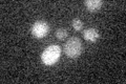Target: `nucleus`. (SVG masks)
I'll return each mask as SVG.
<instances>
[{"instance_id": "39448f33", "label": "nucleus", "mask_w": 126, "mask_h": 84, "mask_svg": "<svg viewBox=\"0 0 126 84\" xmlns=\"http://www.w3.org/2000/svg\"><path fill=\"white\" fill-rule=\"evenodd\" d=\"M84 4L88 11L94 12V11L100 10L102 4H103V2H102L101 0H86L84 2Z\"/></svg>"}, {"instance_id": "423d86ee", "label": "nucleus", "mask_w": 126, "mask_h": 84, "mask_svg": "<svg viewBox=\"0 0 126 84\" xmlns=\"http://www.w3.org/2000/svg\"><path fill=\"white\" fill-rule=\"evenodd\" d=\"M67 31L65 29H63V27H60V29H58L56 31V33H55V36H56V38L58 40H64L66 37H67Z\"/></svg>"}, {"instance_id": "7ed1b4c3", "label": "nucleus", "mask_w": 126, "mask_h": 84, "mask_svg": "<svg viewBox=\"0 0 126 84\" xmlns=\"http://www.w3.org/2000/svg\"><path fill=\"white\" fill-rule=\"evenodd\" d=\"M49 32V25L48 23L45 21H42V20H39V21H36L32 25L31 29V33L34 37L36 38H43L48 34Z\"/></svg>"}, {"instance_id": "0eeeda50", "label": "nucleus", "mask_w": 126, "mask_h": 84, "mask_svg": "<svg viewBox=\"0 0 126 84\" xmlns=\"http://www.w3.org/2000/svg\"><path fill=\"white\" fill-rule=\"evenodd\" d=\"M72 25L75 31H81L82 27H83V21L80 20L79 18H75L72 21Z\"/></svg>"}, {"instance_id": "20e7f679", "label": "nucleus", "mask_w": 126, "mask_h": 84, "mask_svg": "<svg viewBox=\"0 0 126 84\" xmlns=\"http://www.w3.org/2000/svg\"><path fill=\"white\" fill-rule=\"evenodd\" d=\"M83 37L86 41L89 42H96L100 37V34L96 29L94 27H88V29L84 30L83 32Z\"/></svg>"}, {"instance_id": "f257e3e1", "label": "nucleus", "mask_w": 126, "mask_h": 84, "mask_svg": "<svg viewBox=\"0 0 126 84\" xmlns=\"http://www.w3.org/2000/svg\"><path fill=\"white\" fill-rule=\"evenodd\" d=\"M83 50V45H82L81 40L78 37H72L65 42L63 46V51L64 54L70 59H76L82 54Z\"/></svg>"}, {"instance_id": "f03ea898", "label": "nucleus", "mask_w": 126, "mask_h": 84, "mask_svg": "<svg viewBox=\"0 0 126 84\" xmlns=\"http://www.w3.org/2000/svg\"><path fill=\"white\" fill-rule=\"evenodd\" d=\"M61 47L57 45V44H52L49 46H47L46 49L43 50L42 56H41V59H42V62L44 63L45 65H53L55 64L59 58L61 56Z\"/></svg>"}]
</instances>
